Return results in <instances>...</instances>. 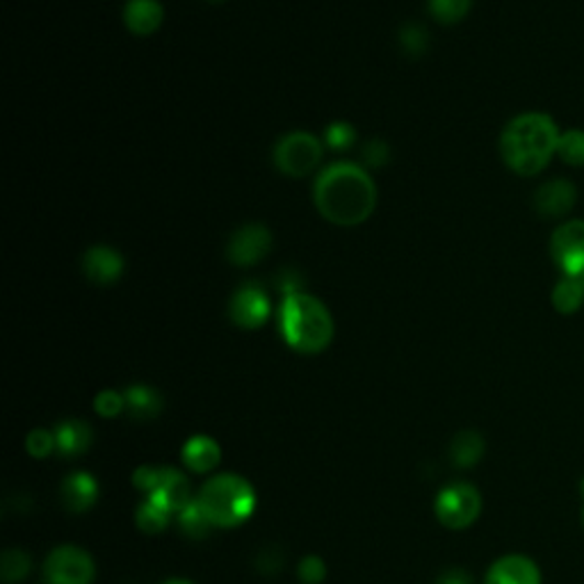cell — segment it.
<instances>
[{
  "label": "cell",
  "mask_w": 584,
  "mask_h": 584,
  "mask_svg": "<svg viewBox=\"0 0 584 584\" xmlns=\"http://www.w3.org/2000/svg\"><path fill=\"white\" fill-rule=\"evenodd\" d=\"M212 528H235L256 509L254 486L233 473L210 477L197 496Z\"/></svg>",
  "instance_id": "cell-4"
},
{
  "label": "cell",
  "mask_w": 584,
  "mask_h": 584,
  "mask_svg": "<svg viewBox=\"0 0 584 584\" xmlns=\"http://www.w3.org/2000/svg\"><path fill=\"white\" fill-rule=\"evenodd\" d=\"M276 322L286 345L299 354H320L333 341V316L309 293L284 297L276 311Z\"/></svg>",
  "instance_id": "cell-3"
},
{
  "label": "cell",
  "mask_w": 584,
  "mask_h": 584,
  "mask_svg": "<svg viewBox=\"0 0 584 584\" xmlns=\"http://www.w3.org/2000/svg\"><path fill=\"white\" fill-rule=\"evenodd\" d=\"M95 407H97L99 416L114 418V416H119L121 411H124L126 397L121 395V393H117V390H101L97 395V399H95Z\"/></svg>",
  "instance_id": "cell-29"
},
{
  "label": "cell",
  "mask_w": 584,
  "mask_h": 584,
  "mask_svg": "<svg viewBox=\"0 0 584 584\" xmlns=\"http://www.w3.org/2000/svg\"><path fill=\"white\" fill-rule=\"evenodd\" d=\"M99 484L89 473H71L63 482V503L69 511L82 514L97 503Z\"/></svg>",
  "instance_id": "cell-15"
},
{
  "label": "cell",
  "mask_w": 584,
  "mask_h": 584,
  "mask_svg": "<svg viewBox=\"0 0 584 584\" xmlns=\"http://www.w3.org/2000/svg\"><path fill=\"white\" fill-rule=\"evenodd\" d=\"M327 575V566L320 558H304L301 564H299V577L306 582V584H318L322 582Z\"/></svg>",
  "instance_id": "cell-31"
},
{
  "label": "cell",
  "mask_w": 584,
  "mask_h": 584,
  "mask_svg": "<svg viewBox=\"0 0 584 584\" xmlns=\"http://www.w3.org/2000/svg\"><path fill=\"white\" fill-rule=\"evenodd\" d=\"M208 3H214V5H218V3H227V0H208Z\"/></svg>",
  "instance_id": "cell-35"
},
{
  "label": "cell",
  "mask_w": 584,
  "mask_h": 584,
  "mask_svg": "<svg viewBox=\"0 0 584 584\" xmlns=\"http://www.w3.org/2000/svg\"><path fill=\"white\" fill-rule=\"evenodd\" d=\"M427 10L437 23L456 25L471 14L473 0H427Z\"/></svg>",
  "instance_id": "cell-21"
},
{
  "label": "cell",
  "mask_w": 584,
  "mask_h": 584,
  "mask_svg": "<svg viewBox=\"0 0 584 584\" xmlns=\"http://www.w3.org/2000/svg\"><path fill=\"white\" fill-rule=\"evenodd\" d=\"M486 584H541V571L526 555H507L488 569Z\"/></svg>",
  "instance_id": "cell-14"
},
{
  "label": "cell",
  "mask_w": 584,
  "mask_h": 584,
  "mask_svg": "<svg viewBox=\"0 0 584 584\" xmlns=\"http://www.w3.org/2000/svg\"><path fill=\"white\" fill-rule=\"evenodd\" d=\"M178 522H180L183 532H186V535L192 537V539H201V537H206L208 530L212 528V522H210L208 516L203 514V509H201V505L197 503V498L190 500L186 507H183V509L178 511Z\"/></svg>",
  "instance_id": "cell-23"
},
{
  "label": "cell",
  "mask_w": 584,
  "mask_h": 584,
  "mask_svg": "<svg viewBox=\"0 0 584 584\" xmlns=\"http://www.w3.org/2000/svg\"><path fill=\"white\" fill-rule=\"evenodd\" d=\"M272 252V231L261 222L235 229L227 242V261L235 267H252Z\"/></svg>",
  "instance_id": "cell-10"
},
{
  "label": "cell",
  "mask_w": 584,
  "mask_h": 584,
  "mask_svg": "<svg viewBox=\"0 0 584 584\" xmlns=\"http://www.w3.org/2000/svg\"><path fill=\"white\" fill-rule=\"evenodd\" d=\"M577 201V190L569 180H548L535 192V208L543 218H564Z\"/></svg>",
  "instance_id": "cell-13"
},
{
  "label": "cell",
  "mask_w": 584,
  "mask_h": 584,
  "mask_svg": "<svg viewBox=\"0 0 584 584\" xmlns=\"http://www.w3.org/2000/svg\"><path fill=\"white\" fill-rule=\"evenodd\" d=\"M183 461H186V466L195 473H210L214 466L220 464V456H222V448L218 445V441L210 439V437H192L186 445L180 450Z\"/></svg>",
  "instance_id": "cell-16"
},
{
  "label": "cell",
  "mask_w": 584,
  "mask_h": 584,
  "mask_svg": "<svg viewBox=\"0 0 584 584\" xmlns=\"http://www.w3.org/2000/svg\"><path fill=\"white\" fill-rule=\"evenodd\" d=\"M229 318L244 331L265 327L272 318V301L267 290L256 282H247L235 288L229 299Z\"/></svg>",
  "instance_id": "cell-8"
},
{
  "label": "cell",
  "mask_w": 584,
  "mask_h": 584,
  "mask_svg": "<svg viewBox=\"0 0 584 584\" xmlns=\"http://www.w3.org/2000/svg\"><path fill=\"white\" fill-rule=\"evenodd\" d=\"M437 518L450 530H466L482 511L480 491L473 484L456 482L445 486L434 503Z\"/></svg>",
  "instance_id": "cell-6"
},
{
  "label": "cell",
  "mask_w": 584,
  "mask_h": 584,
  "mask_svg": "<svg viewBox=\"0 0 584 584\" xmlns=\"http://www.w3.org/2000/svg\"><path fill=\"white\" fill-rule=\"evenodd\" d=\"M361 161L367 169H379L390 161V146L382 137L367 140L361 148Z\"/></svg>",
  "instance_id": "cell-28"
},
{
  "label": "cell",
  "mask_w": 584,
  "mask_h": 584,
  "mask_svg": "<svg viewBox=\"0 0 584 584\" xmlns=\"http://www.w3.org/2000/svg\"><path fill=\"white\" fill-rule=\"evenodd\" d=\"M126 261L110 244H95L82 254V274L89 284L99 288L114 286L124 276Z\"/></svg>",
  "instance_id": "cell-11"
},
{
  "label": "cell",
  "mask_w": 584,
  "mask_h": 584,
  "mask_svg": "<svg viewBox=\"0 0 584 584\" xmlns=\"http://www.w3.org/2000/svg\"><path fill=\"white\" fill-rule=\"evenodd\" d=\"M95 560L78 546H59L44 562L46 584H91Z\"/></svg>",
  "instance_id": "cell-7"
},
{
  "label": "cell",
  "mask_w": 584,
  "mask_h": 584,
  "mask_svg": "<svg viewBox=\"0 0 584 584\" xmlns=\"http://www.w3.org/2000/svg\"><path fill=\"white\" fill-rule=\"evenodd\" d=\"M165 584H192L190 580H167Z\"/></svg>",
  "instance_id": "cell-34"
},
{
  "label": "cell",
  "mask_w": 584,
  "mask_h": 584,
  "mask_svg": "<svg viewBox=\"0 0 584 584\" xmlns=\"http://www.w3.org/2000/svg\"><path fill=\"white\" fill-rule=\"evenodd\" d=\"M126 409L137 420L156 418L163 409V397L151 386H131L126 393Z\"/></svg>",
  "instance_id": "cell-19"
},
{
  "label": "cell",
  "mask_w": 584,
  "mask_h": 584,
  "mask_svg": "<svg viewBox=\"0 0 584 584\" xmlns=\"http://www.w3.org/2000/svg\"><path fill=\"white\" fill-rule=\"evenodd\" d=\"M313 203L333 227L352 229L371 220L377 208V186L365 167L341 161L316 176Z\"/></svg>",
  "instance_id": "cell-1"
},
{
  "label": "cell",
  "mask_w": 584,
  "mask_h": 584,
  "mask_svg": "<svg viewBox=\"0 0 584 584\" xmlns=\"http://www.w3.org/2000/svg\"><path fill=\"white\" fill-rule=\"evenodd\" d=\"M439 584H473V580L464 569H450L439 577Z\"/></svg>",
  "instance_id": "cell-33"
},
{
  "label": "cell",
  "mask_w": 584,
  "mask_h": 584,
  "mask_svg": "<svg viewBox=\"0 0 584 584\" xmlns=\"http://www.w3.org/2000/svg\"><path fill=\"white\" fill-rule=\"evenodd\" d=\"M484 454V439L477 432H461L450 445V456L456 466L471 469Z\"/></svg>",
  "instance_id": "cell-20"
},
{
  "label": "cell",
  "mask_w": 584,
  "mask_h": 584,
  "mask_svg": "<svg viewBox=\"0 0 584 584\" xmlns=\"http://www.w3.org/2000/svg\"><path fill=\"white\" fill-rule=\"evenodd\" d=\"M397 42H399V48H403L405 55L422 57L427 53V48H429V33H427V27L422 23L409 21V23H405L403 27H399Z\"/></svg>",
  "instance_id": "cell-22"
},
{
  "label": "cell",
  "mask_w": 584,
  "mask_h": 584,
  "mask_svg": "<svg viewBox=\"0 0 584 584\" xmlns=\"http://www.w3.org/2000/svg\"><path fill=\"white\" fill-rule=\"evenodd\" d=\"M276 284H279L276 288H279L284 293V297L295 295V293H304L301 290V286H304L301 284V276L295 269H284V272L276 274Z\"/></svg>",
  "instance_id": "cell-32"
},
{
  "label": "cell",
  "mask_w": 584,
  "mask_h": 584,
  "mask_svg": "<svg viewBox=\"0 0 584 584\" xmlns=\"http://www.w3.org/2000/svg\"><path fill=\"white\" fill-rule=\"evenodd\" d=\"M552 309L562 316H571L584 304V276H562L550 293Z\"/></svg>",
  "instance_id": "cell-17"
},
{
  "label": "cell",
  "mask_w": 584,
  "mask_h": 584,
  "mask_svg": "<svg viewBox=\"0 0 584 584\" xmlns=\"http://www.w3.org/2000/svg\"><path fill=\"white\" fill-rule=\"evenodd\" d=\"M25 445H27L30 454L37 456V459H44L57 448V441H55V434L46 432V429H35V432L27 437Z\"/></svg>",
  "instance_id": "cell-30"
},
{
  "label": "cell",
  "mask_w": 584,
  "mask_h": 584,
  "mask_svg": "<svg viewBox=\"0 0 584 584\" xmlns=\"http://www.w3.org/2000/svg\"><path fill=\"white\" fill-rule=\"evenodd\" d=\"M169 516L172 511L167 507H163L161 503L156 500H146L140 511H137V526L144 530V532H161L167 528V522H169Z\"/></svg>",
  "instance_id": "cell-25"
},
{
  "label": "cell",
  "mask_w": 584,
  "mask_h": 584,
  "mask_svg": "<svg viewBox=\"0 0 584 584\" xmlns=\"http://www.w3.org/2000/svg\"><path fill=\"white\" fill-rule=\"evenodd\" d=\"M27 573H30V558L25 555L23 550L14 548V550L3 552V562H0V575H3V580L8 584L21 582Z\"/></svg>",
  "instance_id": "cell-26"
},
{
  "label": "cell",
  "mask_w": 584,
  "mask_h": 584,
  "mask_svg": "<svg viewBox=\"0 0 584 584\" xmlns=\"http://www.w3.org/2000/svg\"><path fill=\"white\" fill-rule=\"evenodd\" d=\"M126 30L135 37L156 35L165 23V10L158 0H129L121 12Z\"/></svg>",
  "instance_id": "cell-12"
},
{
  "label": "cell",
  "mask_w": 584,
  "mask_h": 584,
  "mask_svg": "<svg viewBox=\"0 0 584 584\" xmlns=\"http://www.w3.org/2000/svg\"><path fill=\"white\" fill-rule=\"evenodd\" d=\"M550 258L562 276H584V220H571L550 235Z\"/></svg>",
  "instance_id": "cell-9"
},
{
  "label": "cell",
  "mask_w": 584,
  "mask_h": 584,
  "mask_svg": "<svg viewBox=\"0 0 584 584\" xmlns=\"http://www.w3.org/2000/svg\"><path fill=\"white\" fill-rule=\"evenodd\" d=\"M562 131L546 112H522L507 121L500 133V156L518 176H537L558 156Z\"/></svg>",
  "instance_id": "cell-2"
},
{
  "label": "cell",
  "mask_w": 584,
  "mask_h": 584,
  "mask_svg": "<svg viewBox=\"0 0 584 584\" xmlns=\"http://www.w3.org/2000/svg\"><path fill=\"white\" fill-rule=\"evenodd\" d=\"M582 494H584V482H582Z\"/></svg>",
  "instance_id": "cell-36"
},
{
  "label": "cell",
  "mask_w": 584,
  "mask_h": 584,
  "mask_svg": "<svg viewBox=\"0 0 584 584\" xmlns=\"http://www.w3.org/2000/svg\"><path fill=\"white\" fill-rule=\"evenodd\" d=\"M558 156L566 165L582 167L584 165V131L580 129H569L560 135L558 144Z\"/></svg>",
  "instance_id": "cell-24"
},
{
  "label": "cell",
  "mask_w": 584,
  "mask_h": 584,
  "mask_svg": "<svg viewBox=\"0 0 584 584\" xmlns=\"http://www.w3.org/2000/svg\"><path fill=\"white\" fill-rule=\"evenodd\" d=\"M322 142L331 151H350L356 144V129L348 121H333L324 129Z\"/></svg>",
  "instance_id": "cell-27"
},
{
  "label": "cell",
  "mask_w": 584,
  "mask_h": 584,
  "mask_svg": "<svg viewBox=\"0 0 584 584\" xmlns=\"http://www.w3.org/2000/svg\"><path fill=\"white\" fill-rule=\"evenodd\" d=\"M57 450L63 454H82L91 443V429L82 420H65L55 429Z\"/></svg>",
  "instance_id": "cell-18"
},
{
  "label": "cell",
  "mask_w": 584,
  "mask_h": 584,
  "mask_svg": "<svg viewBox=\"0 0 584 584\" xmlns=\"http://www.w3.org/2000/svg\"><path fill=\"white\" fill-rule=\"evenodd\" d=\"M324 156V142L313 133L293 131L276 140L272 148L274 167L288 178H304L318 169Z\"/></svg>",
  "instance_id": "cell-5"
}]
</instances>
